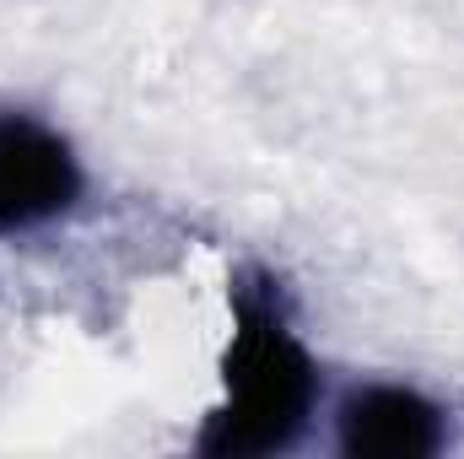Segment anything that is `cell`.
Wrapping results in <instances>:
<instances>
[{"label":"cell","mask_w":464,"mask_h":459,"mask_svg":"<svg viewBox=\"0 0 464 459\" xmlns=\"http://www.w3.org/2000/svg\"><path fill=\"white\" fill-rule=\"evenodd\" d=\"M314 449L335 459H449L464 449V405L421 373H335Z\"/></svg>","instance_id":"3957f363"},{"label":"cell","mask_w":464,"mask_h":459,"mask_svg":"<svg viewBox=\"0 0 464 459\" xmlns=\"http://www.w3.org/2000/svg\"><path fill=\"white\" fill-rule=\"evenodd\" d=\"M98 206V162L38 98L0 93V249L71 232Z\"/></svg>","instance_id":"7a4b0ae2"},{"label":"cell","mask_w":464,"mask_h":459,"mask_svg":"<svg viewBox=\"0 0 464 459\" xmlns=\"http://www.w3.org/2000/svg\"><path fill=\"white\" fill-rule=\"evenodd\" d=\"M335 367L308 336L292 281L270 259H243L227 276V336L217 389L189 433L200 459H286L319 444Z\"/></svg>","instance_id":"6da1fadb"}]
</instances>
